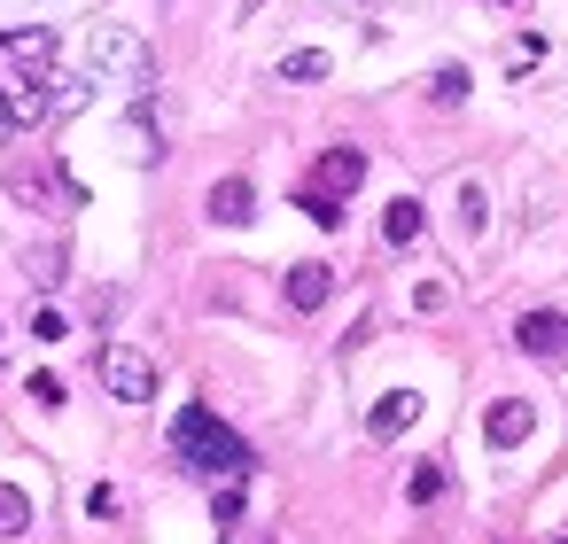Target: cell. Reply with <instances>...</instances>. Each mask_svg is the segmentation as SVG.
Wrapping results in <instances>:
<instances>
[{
  "label": "cell",
  "mask_w": 568,
  "mask_h": 544,
  "mask_svg": "<svg viewBox=\"0 0 568 544\" xmlns=\"http://www.w3.org/2000/svg\"><path fill=\"white\" fill-rule=\"evenodd\" d=\"M172 451H180V466H195V474H211V482H242L257 459H250V443L211 412V404H187L180 420H172Z\"/></svg>",
  "instance_id": "6da1fadb"
},
{
  "label": "cell",
  "mask_w": 568,
  "mask_h": 544,
  "mask_svg": "<svg viewBox=\"0 0 568 544\" xmlns=\"http://www.w3.org/2000/svg\"><path fill=\"white\" fill-rule=\"evenodd\" d=\"M250 218H257V187H250L242 172L219 179V187H211V226H250Z\"/></svg>",
  "instance_id": "9c48e42d"
},
{
  "label": "cell",
  "mask_w": 568,
  "mask_h": 544,
  "mask_svg": "<svg viewBox=\"0 0 568 544\" xmlns=\"http://www.w3.org/2000/svg\"><path fill=\"white\" fill-rule=\"evenodd\" d=\"M428 102H436V110H459V102H467V63H436Z\"/></svg>",
  "instance_id": "4fadbf2b"
},
{
  "label": "cell",
  "mask_w": 568,
  "mask_h": 544,
  "mask_svg": "<svg viewBox=\"0 0 568 544\" xmlns=\"http://www.w3.org/2000/svg\"><path fill=\"white\" fill-rule=\"evenodd\" d=\"M32 404H48V412H55V404H63V381H55V373H32Z\"/></svg>",
  "instance_id": "44dd1931"
},
{
  "label": "cell",
  "mask_w": 568,
  "mask_h": 544,
  "mask_svg": "<svg viewBox=\"0 0 568 544\" xmlns=\"http://www.w3.org/2000/svg\"><path fill=\"white\" fill-rule=\"evenodd\" d=\"M420 226H428V211H420L413 195H397V203L382 211V242H389V249H413V242H420Z\"/></svg>",
  "instance_id": "7c38bea8"
},
{
  "label": "cell",
  "mask_w": 568,
  "mask_h": 544,
  "mask_svg": "<svg viewBox=\"0 0 568 544\" xmlns=\"http://www.w3.org/2000/svg\"><path fill=\"white\" fill-rule=\"evenodd\" d=\"M327 71H335V55H327V48H296V55H281V63H273V79H281V86H320Z\"/></svg>",
  "instance_id": "8fae6325"
},
{
  "label": "cell",
  "mask_w": 568,
  "mask_h": 544,
  "mask_svg": "<svg viewBox=\"0 0 568 544\" xmlns=\"http://www.w3.org/2000/svg\"><path fill=\"white\" fill-rule=\"evenodd\" d=\"M102 389H110L118 404H149V397H156V366H149L133 342H110V350H102Z\"/></svg>",
  "instance_id": "3957f363"
},
{
  "label": "cell",
  "mask_w": 568,
  "mask_h": 544,
  "mask_svg": "<svg viewBox=\"0 0 568 544\" xmlns=\"http://www.w3.org/2000/svg\"><path fill=\"white\" fill-rule=\"evenodd\" d=\"M405 497H413V505H436V497H444V466H436V459H420V466L405 474Z\"/></svg>",
  "instance_id": "e0dca14e"
},
{
  "label": "cell",
  "mask_w": 568,
  "mask_h": 544,
  "mask_svg": "<svg viewBox=\"0 0 568 544\" xmlns=\"http://www.w3.org/2000/svg\"><path fill=\"white\" fill-rule=\"evenodd\" d=\"M483 226H490V203H483V187H475V179H459V234L475 242Z\"/></svg>",
  "instance_id": "2e32d148"
},
{
  "label": "cell",
  "mask_w": 568,
  "mask_h": 544,
  "mask_svg": "<svg viewBox=\"0 0 568 544\" xmlns=\"http://www.w3.org/2000/svg\"><path fill=\"white\" fill-rule=\"evenodd\" d=\"M552 544H568V536H552Z\"/></svg>",
  "instance_id": "7402d4cb"
},
{
  "label": "cell",
  "mask_w": 568,
  "mask_h": 544,
  "mask_svg": "<svg viewBox=\"0 0 568 544\" xmlns=\"http://www.w3.org/2000/svg\"><path fill=\"white\" fill-rule=\"evenodd\" d=\"M537 63H545V40H537V32H514V40H506V71L521 79V71H537Z\"/></svg>",
  "instance_id": "ac0fdd59"
},
{
  "label": "cell",
  "mask_w": 568,
  "mask_h": 544,
  "mask_svg": "<svg viewBox=\"0 0 568 544\" xmlns=\"http://www.w3.org/2000/svg\"><path fill=\"white\" fill-rule=\"evenodd\" d=\"M32 528V497L17 482H0V536H24Z\"/></svg>",
  "instance_id": "5bb4252c"
},
{
  "label": "cell",
  "mask_w": 568,
  "mask_h": 544,
  "mask_svg": "<svg viewBox=\"0 0 568 544\" xmlns=\"http://www.w3.org/2000/svg\"><path fill=\"white\" fill-rule=\"evenodd\" d=\"M87 71H94V79L149 86V79H156V55H149L141 32H125V24H94V40H87Z\"/></svg>",
  "instance_id": "7a4b0ae2"
},
{
  "label": "cell",
  "mask_w": 568,
  "mask_h": 544,
  "mask_svg": "<svg viewBox=\"0 0 568 544\" xmlns=\"http://www.w3.org/2000/svg\"><path fill=\"white\" fill-rule=\"evenodd\" d=\"M0 55H9V79H48V71H55V32H48V24L9 32V40H0Z\"/></svg>",
  "instance_id": "5b68a950"
},
{
  "label": "cell",
  "mask_w": 568,
  "mask_h": 544,
  "mask_svg": "<svg viewBox=\"0 0 568 544\" xmlns=\"http://www.w3.org/2000/svg\"><path fill=\"white\" fill-rule=\"evenodd\" d=\"M529 428H537V412H529L521 397H498V404L483 412V435H490L498 451H514V443H529Z\"/></svg>",
  "instance_id": "ba28073f"
},
{
  "label": "cell",
  "mask_w": 568,
  "mask_h": 544,
  "mask_svg": "<svg viewBox=\"0 0 568 544\" xmlns=\"http://www.w3.org/2000/svg\"><path fill=\"white\" fill-rule=\"evenodd\" d=\"M32 335H40V342H71V319H63V311H40Z\"/></svg>",
  "instance_id": "ffe728a7"
},
{
  "label": "cell",
  "mask_w": 568,
  "mask_h": 544,
  "mask_svg": "<svg viewBox=\"0 0 568 544\" xmlns=\"http://www.w3.org/2000/svg\"><path fill=\"white\" fill-rule=\"evenodd\" d=\"M358 179H366V148H351V141H343V148H327V156H320V179H312V187L343 203V195H358Z\"/></svg>",
  "instance_id": "8992f818"
},
{
  "label": "cell",
  "mask_w": 568,
  "mask_h": 544,
  "mask_svg": "<svg viewBox=\"0 0 568 544\" xmlns=\"http://www.w3.org/2000/svg\"><path fill=\"white\" fill-rule=\"evenodd\" d=\"M514 342H521V358L568 366V311H521L514 319Z\"/></svg>",
  "instance_id": "277c9868"
},
{
  "label": "cell",
  "mask_w": 568,
  "mask_h": 544,
  "mask_svg": "<svg viewBox=\"0 0 568 544\" xmlns=\"http://www.w3.org/2000/svg\"><path fill=\"white\" fill-rule=\"evenodd\" d=\"M413 420H420V397H413V389H389V397H374V412H366V435H374V443H397Z\"/></svg>",
  "instance_id": "52a82bcc"
},
{
  "label": "cell",
  "mask_w": 568,
  "mask_h": 544,
  "mask_svg": "<svg viewBox=\"0 0 568 544\" xmlns=\"http://www.w3.org/2000/svg\"><path fill=\"white\" fill-rule=\"evenodd\" d=\"M296 211H304L320 234H335V226H343V203H335V195H320V187H304V195H296Z\"/></svg>",
  "instance_id": "9a60e30c"
},
{
  "label": "cell",
  "mask_w": 568,
  "mask_h": 544,
  "mask_svg": "<svg viewBox=\"0 0 568 544\" xmlns=\"http://www.w3.org/2000/svg\"><path fill=\"white\" fill-rule=\"evenodd\" d=\"M335 296V273L327 265H288V311H320Z\"/></svg>",
  "instance_id": "30bf717a"
},
{
  "label": "cell",
  "mask_w": 568,
  "mask_h": 544,
  "mask_svg": "<svg viewBox=\"0 0 568 544\" xmlns=\"http://www.w3.org/2000/svg\"><path fill=\"white\" fill-rule=\"evenodd\" d=\"M211 521H219V528H234V521H242V482H226V490L211 497Z\"/></svg>",
  "instance_id": "d6986e66"
}]
</instances>
